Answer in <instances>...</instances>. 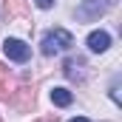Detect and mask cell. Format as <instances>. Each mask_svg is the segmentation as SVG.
<instances>
[{
  "label": "cell",
  "mask_w": 122,
  "mask_h": 122,
  "mask_svg": "<svg viewBox=\"0 0 122 122\" xmlns=\"http://www.w3.org/2000/svg\"><path fill=\"white\" fill-rule=\"evenodd\" d=\"M111 99H114L117 105L122 102V97H119V82H114V85H111Z\"/></svg>",
  "instance_id": "30bf717a"
},
{
  "label": "cell",
  "mask_w": 122,
  "mask_h": 122,
  "mask_svg": "<svg viewBox=\"0 0 122 122\" xmlns=\"http://www.w3.org/2000/svg\"><path fill=\"white\" fill-rule=\"evenodd\" d=\"M71 91L68 88H51V102L54 105H60V108H65V105H71Z\"/></svg>",
  "instance_id": "ba28073f"
},
{
  "label": "cell",
  "mask_w": 122,
  "mask_h": 122,
  "mask_svg": "<svg viewBox=\"0 0 122 122\" xmlns=\"http://www.w3.org/2000/svg\"><path fill=\"white\" fill-rule=\"evenodd\" d=\"M82 68H85V62L80 60V57H77V60H65L62 74H65L68 80H82V77H85V71H82Z\"/></svg>",
  "instance_id": "52a82bcc"
},
{
  "label": "cell",
  "mask_w": 122,
  "mask_h": 122,
  "mask_svg": "<svg viewBox=\"0 0 122 122\" xmlns=\"http://www.w3.org/2000/svg\"><path fill=\"white\" fill-rule=\"evenodd\" d=\"M117 0H85V6L77 11L80 17H91V14H105L111 6H114Z\"/></svg>",
  "instance_id": "5b68a950"
},
{
  "label": "cell",
  "mask_w": 122,
  "mask_h": 122,
  "mask_svg": "<svg viewBox=\"0 0 122 122\" xmlns=\"http://www.w3.org/2000/svg\"><path fill=\"white\" fill-rule=\"evenodd\" d=\"M0 122H3V119H0Z\"/></svg>",
  "instance_id": "9a60e30c"
},
{
  "label": "cell",
  "mask_w": 122,
  "mask_h": 122,
  "mask_svg": "<svg viewBox=\"0 0 122 122\" xmlns=\"http://www.w3.org/2000/svg\"><path fill=\"white\" fill-rule=\"evenodd\" d=\"M108 46H111V34L108 31H91L88 34V48L91 51H97V54H102V51H108Z\"/></svg>",
  "instance_id": "8992f818"
},
{
  "label": "cell",
  "mask_w": 122,
  "mask_h": 122,
  "mask_svg": "<svg viewBox=\"0 0 122 122\" xmlns=\"http://www.w3.org/2000/svg\"><path fill=\"white\" fill-rule=\"evenodd\" d=\"M3 51H6L9 60H14V62H26L29 54H31V48L23 40H17V37H6V40H3Z\"/></svg>",
  "instance_id": "3957f363"
},
{
  "label": "cell",
  "mask_w": 122,
  "mask_h": 122,
  "mask_svg": "<svg viewBox=\"0 0 122 122\" xmlns=\"http://www.w3.org/2000/svg\"><path fill=\"white\" fill-rule=\"evenodd\" d=\"M34 122H60V117L57 114H46V117H40V119H34Z\"/></svg>",
  "instance_id": "8fae6325"
},
{
  "label": "cell",
  "mask_w": 122,
  "mask_h": 122,
  "mask_svg": "<svg viewBox=\"0 0 122 122\" xmlns=\"http://www.w3.org/2000/svg\"><path fill=\"white\" fill-rule=\"evenodd\" d=\"M71 122H91V119H85V117H74Z\"/></svg>",
  "instance_id": "5bb4252c"
},
{
  "label": "cell",
  "mask_w": 122,
  "mask_h": 122,
  "mask_svg": "<svg viewBox=\"0 0 122 122\" xmlns=\"http://www.w3.org/2000/svg\"><path fill=\"white\" fill-rule=\"evenodd\" d=\"M34 3H37L40 9H51V6H54V0H34Z\"/></svg>",
  "instance_id": "7c38bea8"
},
{
  "label": "cell",
  "mask_w": 122,
  "mask_h": 122,
  "mask_svg": "<svg viewBox=\"0 0 122 122\" xmlns=\"http://www.w3.org/2000/svg\"><path fill=\"white\" fill-rule=\"evenodd\" d=\"M71 46H74V37H71V31H65V29H51L46 37H43V43H40V51H43L46 57H51V54L68 51Z\"/></svg>",
  "instance_id": "6da1fadb"
},
{
  "label": "cell",
  "mask_w": 122,
  "mask_h": 122,
  "mask_svg": "<svg viewBox=\"0 0 122 122\" xmlns=\"http://www.w3.org/2000/svg\"><path fill=\"white\" fill-rule=\"evenodd\" d=\"M9 99H11V105H14L17 114H29L31 108H34V88L31 85H20Z\"/></svg>",
  "instance_id": "7a4b0ae2"
},
{
  "label": "cell",
  "mask_w": 122,
  "mask_h": 122,
  "mask_svg": "<svg viewBox=\"0 0 122 122\" xmlns=\"http://www.w3.org/2000/svg\"><path fill=\"white\" fill-rule=\"evenodd\" d=\"M0 14H3L6 23H11L14 17H29V3L26 0H3Z\"/></svg>",
  "instance_id": "277c9868"
},
{
  "label": "cell",
  "mask_w": 122,
  "mask_h": 122,
  "mask_svg": "<svg viewBox=\"0 0 122 122\" xmlns=\"http://www.w3.org/2000/svg\"><path fill=\"white\" fill-rule=\"evenodd\" d=\"M9 97H11V91H9V85H6V82L0 80V99H3V102H9Z\"/></svg>",
  "instance_id": "9c48e42d"
},
{
  "label": "cell",
  "mask_w": 122,
  "mask_h": 122,
  "mask_svg": "<svg viewBox=\"0 0 122 122\" xmlns=\"http://www.w3.org/2000/svg\"><path fill=\"white\" fill-rule=\"evenodd\" d=\"M6 77H9V68H6V65L0 62V80H6Z\"/></svg>",
  "instance_id": "4fadbf2b"
}]
</instances>
